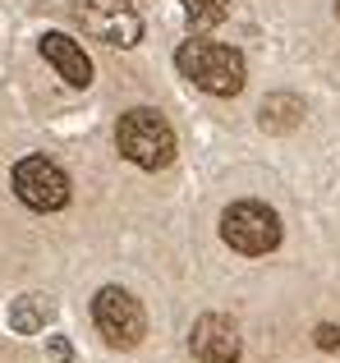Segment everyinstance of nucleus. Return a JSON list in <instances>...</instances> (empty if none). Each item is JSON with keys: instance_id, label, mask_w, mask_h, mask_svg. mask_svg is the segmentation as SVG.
<instances>
[{"instance_id": "obj_1", "label": "nucleus", "mask_w": 340, "mask_h": 363, "mask_svg": "<svg viewBox=\"0 0 340 363\" xmlns=\"http://www.w3.org/2000/svg\"><path fill=\"white\" fill-rule=\"evenodd\" d=\"M175 65L193 88L212 92V97H234L244 88V55L234 46L207 42V37H193L175 51Z\"/></svg>"}, {"instance_id": "obj_2", "label": "nucleus", "mask_w": 340, "mask_h": 363, "mask_svg": "<svg viewBox=\"0 0 340 363\" xmlns=\"http://www.w3.org/2000/svg\"><path fill=\"white\" fill-rule=\"evenodd\" d=\"M115 147L125 152L134 166L162 170V166L175 161V129L166 124L162 111L138 106V111H129V116H120V124H115Z\"/></svg>"}, {"instance_id": "obj_3", "label": "nucleus", "mask_w": 340, "mask_h": 363, "mask_svg": "<svg viewBox=\"0 0 340 363\" xmlns=\"http://www.w3.org/2000/svg\"><path fill=\"white\" fill-rule=\"evenodd\" d=\"M92 322H97L101 340H106L110 350H134L138 340L147 336V313H143V303H138L129 290H120V285L97 290V299H92Z\"/></svg>"}, {"instance_id": "obj_4", "label": "nucleus", "mask_w": 340, "mask_h": 363, "mask_svg": "<svg viewBox=\"0 0 340 363\" xmlns=\"http://www.w3.org/2000/svg\"><path fill=\"white\" fill-rule=\"evenodd\" d=\"M221 240L234 248V253L262 257L280 244V216L271 212L267 203H230L221 216Z\"/></svg>"}, {"instance_id": "obj_5", "label": "nucleus", "mask_w": 340, "mask_h": 363, "mask_svg": "<svg viewBox=\"0 0 340 363\" xmlns=\"http://www.w3.org/2000/svg\"><path fill=\"white\" fill-rule=\"evenodd\" d=\"M69 9L83 33L106 46H138L143 37V18L129 0H69Z\"/></svg>"}, {"instance_id": "obj_6", "label": "nucleus", "mask_w": 340, "mask_h": 363, "mask_svg": "<svg viewBox=\"0 0 340 363\" xmlns=\"http://www.w3.org/2000/svg\"><path fill=\"white\" fill-rule=\"evenodd\" d=\"M14 194L33 212H60L69 203V175L51 157H23L14 166Z\"/></svg>"}, {"instance_id": "obj_7", "label": "nucleus", "mask_w": 340, "mask_h": 363, "mask_svg": "<svg viewBox=\"0 0 340 363\" xmlns=\"http://www.w3.org/2000/svg\"><path fill=\"white\" fill-rule=\"evenodd\" d=\"M188 350H193L198 363H239V331H234L230 318H221V313H207V318L193 322Z\"/></svg>"}, {"instance_id": "obj_8", "label": "nucleus", "mask_w": 340, "mask_h": 363, "mask_svg": "<svg viewBox=\"0 0 340 363\" xmlns=\"http://www.w3.org/2000/svg\"><path fill=\"white\" fill-rule=\"evenodd\" d=\"M42 55L51 60V69L60 74L69 88H88V83H92V60L83 55V46L74 42V37L46 33V37H42Z\"/></svg>"}, {"instance_id": "obj_9", "label": "nucleus", "mask_w": 340, "mask_h": 363, "mask_svg": "<svg viewBox=\"0 0 340 363\" xmlns=\"http://www.w3.org/2000/svg\"><path fill=\"white\" fill-rule=\"evenodd\" d=\"M51 299L46 294H23V299H14V308H9V327L18 331V336H37V331L51 322Z\"/></svg>"}, {"instance_id": "obj_10", "label": "nucleus", "mask_w": 340, "mask_h": 363, "mask_svg": "<svg viewBox=\"0 0 340 363\" xmlns=\"http://www.w3.org/2000/svg\"><path fill=\"white\" fill-rule=\"evenodd\" d=\"M299 116H304V101L290 97V92H280V97H267V101H262V129H271V133L295 129Z\"/></svg>"}, {"instance_id": "obj_11", "label": "nucleus", "mask_w": 340, "mask_h": 363, "mask_svg": "<svg viewBox=\"0 0 340 363\" xmlns=\"http://www.w3.org/2000/svg\"><path fill=\"white\" fill-rule=\"evenodd\" d=\"M193 28H216L230 18V0H179Z\"/></svg>"}, {"instance_id": "obj_12", "label": "nucleus", "mask_w": 340, "mask_h": 363, "mask_svg": "<svg viewBox=\"0 0 340 363\" xmlns=\"http://www.w3.org/2000/svg\"><path fill=\"white\" fill-rule=\"evenodd\" d=\"M317 350H340V331L336 327H317Z\"/></svg>"}, {"instance_id": "obj_13", "label": "nucleus", "mask_w": 340, "mask_h": 363, "mask_svg": "<svg viewBox=\"0 0 340 363\" xmlns=\"http://www.w3.org/2000/svg\"><path fill=\"white\" fill-rule=\"evenodd\" d=\"M51 354H55V359H64V363H69V345H64V340H51Z\"/></svg>"}, {"instance_id": "obj_14", "label": "nucleus", "mask_w": 340, "mask_h": 363, "mask_svg": "<svg viewBox=\"0 0 340 363\" xmlns=\"http://www.w3.org/2000/svg\"><path fill=\"white\" fill-rule=\"evenodd\" d=\"M336 18H340V0H336Z\"/></svg>"}]
</instances>
